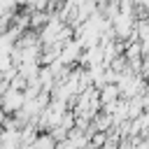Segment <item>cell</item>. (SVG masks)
<instances>
[{
    "mask_svg": "<svg viewBox=\"0 0 149 149\" xmlns=\"http://www.w3.org/2000/svg\"><path fill=\"white\" fill-rule=\"evenodd\" d=\"M81 42L79 40H72V42H68V44H63V51H61V63H65V65H70V63H77L79 58H81Z\"/></svg>",
    "mask_w": 149,
    "mask_h": 149,
    "instance_id": "obj_1",
    "label": "cell"
},
{
    "mask_svg": "<svg viewBox=\"0 0 149 149\" xmlns=\"http://www.w3.org/2000/svg\"><path fill=\"white\" fill-rule=\"evenodd\" d=\"M23 100H26V93H21V91H16V88H9V91L0 98V107L7 109V112H12V109H19V107L23 105Z\"/></svg>",
    "mask_w": 149,
    "mask_h": 149,
    "instance_id": "obj_2",
    "label": "cell"
},
{
    "mask_svg": "<svg viewBox=\"0 0 149 149\" xmlns=\"http://www.w3.org/2000/svg\"><path fill=\"white\" fill-rule=\"evenodd\" d=\"M72 144H74V142H72ZM72 144H70V142H63V144H61V149H72Z\"/></svg>",
    "mask_w": 149,
    "mask_h": 149,
    "instance_id": "obj_3",
    "label": "cell"
}]
</instances>
